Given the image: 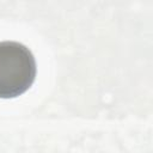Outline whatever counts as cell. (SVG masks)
I'll return each mask as SVG.
<instances>
[{
  "instance_id": "obj_1",
  "label": "cell",
  "mask_w": 153,
  "mask_h": 153,
  "mask_svg": "<svg viewBox=\"0 0 153 153\" xmlns=\"http://www.w3.org/2000/svg\"><path fill=\"white\" fill-rule=\"evenodd\" d=\"M31 50L14 41L0 42V98L11 99L25 93L36 78Z\"/></svg>"
}]
</instances>
